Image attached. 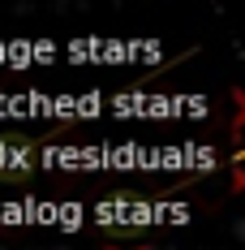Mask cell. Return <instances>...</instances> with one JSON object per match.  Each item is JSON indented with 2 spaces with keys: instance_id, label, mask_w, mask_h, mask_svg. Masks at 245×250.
<instances>
[{
  "instance_id": "1",
  "label": "cell",
  "mask_w": 245,
  "mask_h": 250,
  "mask_svg": "<svg viewBox=\"0 0 245 250\" xmlns=\"http://www.w3.org/2000/svg\"><path fill=\"white\" fill-rule=\"evenodd\" d=\"M103 250H151V242L142 233H133V237H116V233H108L103 237Z\"/></svg>"
}]
</instances>
